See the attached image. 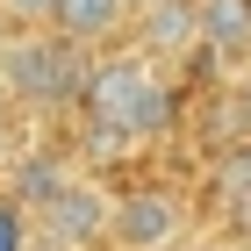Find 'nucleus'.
<instances>
[{
    "mask_svg": "<svg viewBox=\"0 0 251 251\" xmlns=\"http://www.w3.org/2000/svg\"><path fill=\"white\" fill-rule=\"evenodd\" d=\"M79 108L94 129H115L122 144H151L179 122L173 86L151 72L144 58H94L86 65V86H79Z\"/></svg>",
    "mask_w": 251,
    "mask_h": 251,
    "instance_id": "f257e3e1",
    "label": "nucleus"
},
{
    "mask_svg": "<svg viewBox=\"0 0 251 251\" xmlns=\"http://www.w3.org/2000/svg\"><path fill=\"white\" fill-rule=\"evenodd\" d=\"M86 65L94 58H79V43H65L58 29H15L0 50V86L7 100H29V108H72Z\"/></svg>",
    "mask_w": 251,
    "mask_h": 251,
    "instance_id": "f03ea898",
    "label": "nucleus"
},
{
    "mask_svg": "<svg viewBox=\"0 0 251 251\" xmlns=\"http://www.w3.org/2000/svg\"><path fill=\"white\" fill-rule=\"evenodd\" d=\"M187 237V201L173 187H129L108 201V244L115 251H173Z\"/></svg>",
    "mask_w": 251,
    "mask_h": 251,
    "instance_id": "7ed1b4c3",
    "label": "nucleus"
},
{
    "mask_svg": "<svg viewBox=\"0 0 251 251\" xmlns=\"http://www.w3.org/2000/svg\"><path fill=\"white\" fill-rule=\"evenodd\" d=\"M36 215H43V237L58 251H79V244H100V237H108V194H100L94 179H79V173L65 179Z\"/></svg>",
    "mask_w": 251,
    "mask_h": 251,
    "instance_id": "20e7f679",
    "label": "nucleus"
},
{
    "mask_svg": "<svg viewBox=\"0 0 251 251\" xmlns=\"http://www.w3.org/2000/svg\"><path fill=\"white\" fill-rule=\"evenodd\" d=\"M201 50L194 58H244L251 50V0H194Z\"/></svg>",
    "mask_w": 251,
    "mask_h": 251,
    "instance_id": "39448f33",
    "label": "nucleus"
},
{
    "mask_svg": "<svg viewBox=\"0 0 251 251\" xmlns=\"http://www.w3.org/2000/svg\"><path fill=\"white\" fill-rule=\"evenodd\" d=\"M50 29H58L65 43H108L129 29V0H50Z\"/></svg>",
    "mask_w": 251,
    "mask_h": 251,
    "instance_id": "423d86ee",
    "label": "nucleus"
},
{
    "mask_svg": "<svg viewBox=\"0 0 251 251\" xmlns=\"http://www.w3.org/2000/svg\"><path fill=\"white\" fill-rule=\"evenodd\" d=\"M136 15H144V50H158V58H194L201 50L194 0H158V7H136Z\"/></svg>",
    "mask_w": 251,
    "mask_h": 251,
    "instance_id": "0eeeda50",
    "label": "nucleus"
},
{
    "mask_svg": "<svg viewBox=\"0 0 251 251\" xmlns=\"http://www.w3.org/2000/svg\"><path fill=\"white\" fill-rule=\"evenodd\" d=\"M65 179H72V173H65V158L29 151V158H15V194H7V201H22V208H43V201H50Z\"/></svg>",
    "mask_w": 251,
    "mask_h": 251,
    "instance_id": "6e6552de",
    "label": "nucleus"
},
{
    "mask_svg": "<svg viewBox=\"0 0 251 251\" xmlns=\"http://www.w3.org/2000/svg\"><path fill=\"white\" fill-rule=\"evenodd\" d=\"M0 251H29V208L0 194Z\"/></svg>",
    "mask_w": 251,
    "mask_h": 251,
    "instance_id": "1a4fd4ad",
    "label": "nucleus"
},
{
    "mask_svg": "<svg viewBox=\"0 0 251 251\" xmlns=\"http://www.w3.org/2000/svg\"><path fill=\"white\" fill-rule=\"evenodd\" d=\"M7 29H50V0H0Z\"/></svg>",
    "mask_w": 251,
    "mask_h": 251,
    "instance_id": "9d476101",
    "label": "nucleus"
},
{
    "mask_svg": "<svg viewBox=\"0 0 251 251\" xmlns=\"http://www.w3.org/2000/svg\"><path fill=\"white\" fill-rule=\"evenodd\" d=\"M230 115H237V136H251V65L237 72V94H230Z\"/></svg>",
    "mask_w": 251,
    "mask_h": 251,
    "instance_id": "9b49d317",
    "label": "nucleus"
},
{
    "mask_svg": "<svg viewBox=\"0 0 251 251\" xmlns=\"http://www.w3.org/2000/svg\"><path fill=\"white\" fill-rule=\"evenodd\" d=\"M7 36H15V29H7V15H0V50H7Z\"/></svg>",
    "mask_w": 251,
    "mask_h": 251,
    "instance_id": "f8f14e48",
    "label": "nucleus"
},
{
    "mask_svg": "<svg viewBox=\"0 0 251 251\" xmlns=\"http://www.w3.org/2000/svg\"><path fill=\"white\" fill-rule=\"evenodd\" d=\"M187 251H230V244H187Z\"/></svg>",
    "mask_w": 251,
    "mask_h": 251,
    "instance_id": "ddd939ff",
    "label": "nucleus"
},
{
    "mask_svg": "<svg viewBox=\"0 0 251 251\" xmlns=\"http://www.w3.org/2000/svg\"><path fill=\"white\" fill-rule=\"evenodd\" d=\"M136 7H158V0H129V15H136Z\"/></svg>",
    "mask_w": 251,
    "mask_h": 251,
    "instance_id": "4468645a",
    "label": "nucleus"
}]
</instances>
